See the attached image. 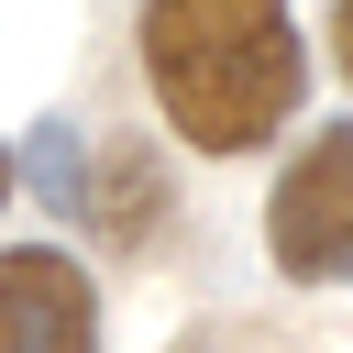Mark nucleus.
I'll return each mask as SVG.
<instances>
[{"mask_svg": "<svg viewBox=\"0 0 353 353\" xmlns=\"http://www.w3.org/2000/svg\"><path fill=\"white\" fill-rule=\"evenodd\" d=\"M132 44H143V88H154L165 132L199 154L276 143L298 88H309L287 0H143Z\"/></svg>", "mask_w": 353, "mask_h": 353, "instance_id": "1", "label": "nucleus"}, {"mask_svg": "<svg viewBox=\"0 0 353 353\" xmlns=\"http://www.w3.org/2000/svg\"><path fill=\"white\" fill-rule=\"evenodd\" d=\"M265 254L287 287H353V121H320L276 199H265Z\"/></svg>", "mask_w": 353, "mask_h": 353, "instance_id": "2", "label": "nucleus"}, {"mask_svg": "<svg viewBox=\"0 0 353 353\" xmlns=\"http://www.w3.org/2000/svg\"><path fill=\"white\" fill-rule=\"evenodd\" d=\"M0 353H99V287L77 276V254H0Z\"/></svg>", "mask_w": 353, "mask_h": 353, "instance_id": "3", "label": "nucleus"}, {"mask_svg": "<svg viewBox=\"0 0 353 353\" xmlns=\"http://www.w3.org/2000/svg\"><path fill=\"white\" fill-rule=\"evenodd\" d=\"M165 210H176V176H165V154H154V143H110V154L88 165V221H99V243H110V254L154 243V232H165Z\"/></svg>", "mask_w": 353, "mask_h": 353, "instance_id": "4", "label": "nucleus"}, {"mask_svg": "<svg viewBox=\"0 0 353 353\" xmlns=\"http://www.w3.org/2000/svg\"><path fill=\"white\" fill-rule=\"evenodd\" d=\"M33 188H44L55 210H88V165H66V121L33 132Z\"/></svg>", "mask_w": 353, "mask_h": 353, "instance_id": "5", "label": "nucleus"}, {"mask_svg": "<svg viewBox=\"0 0 353 353\" xmlns=\"http://www.w3.org/2000/svg\"><path fill=\"white\" fill-rule=\"evenodd\" d=\"M331 55H342V77H353V0H331Z\"/></svg>", "mask_w": 353, "mask_h": 353, "instance_id": "6", "label": "nucleus"}, {"mask_svg": "<svg viewBox=\"0 0 353 353\" xmlns=\"http://www.w3.org/2000/svg\"><path fill=\"white\" fill-rule=\"evenodd\" d=\"M0 199H11V154H0Z\"/></svg>", "mask_w": 353, "mask_h": 353, "instance_id": "7", "label": "nucleus"}]
</instances>
